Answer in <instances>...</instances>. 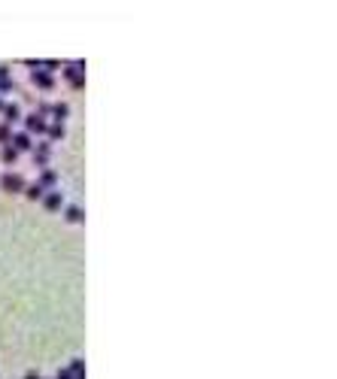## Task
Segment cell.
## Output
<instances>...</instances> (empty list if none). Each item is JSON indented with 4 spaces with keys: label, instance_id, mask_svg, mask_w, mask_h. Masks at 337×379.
Masks as SVG:
<instances>
[{
    "label": "cell",
    "instance_id": "1",
    "mask_svg": "<svg viewBox=\"0 0 337 379\" xmlns=\"http://www.w3.org/2000/svg\"><path fill=\"white\" fill-rule=\"evenodd\" d=\"M82 70H85L82 61H70L67 64V79H70V85H73V88H82Z\"/></svg>",
    "mask_w": 337,
    "mask_h": 379
},
{
    "label": "cell",
    "instance_id": "2",
    "mask_svg": "<svg viewBox=\"0 0 337 379\" xmlns=\"http://www.w3.org/2000/svg\"><path fill=\"white\" fill-rule=\"evenodd\" d=\"M3 188L12 191V194H19V191H25V179H22L19 173H6V176H3Z\"/></svg>",
    "mask_w": 337,
    "mask_h": 379
},
{
    "label": "cell",
    "instance_id": "3",
    "mask_svg": "<svg viewBox=\"0 0 337 379\" xmlns=\"http://www.w3.org/2000/svg\"><path fill=\"white\" fill-rule=\"evenodd\" d=\"M31 79L37 82V85L43 88V91H49V88L55 85V79H52V73H43V70H33V76H31Z\"/></svg>",
    "mask_w": 337,
    "mask_h": 379
},
{
    "label": "cell",
    "instance_id": "4",
    "mask_svg": "<svg viewBox=\"0 0 337 379\" xmlns=\"http://www.w3.org/2000/svg\"><path fill=\"white\" fill-rule=\"evenodd\" d=\"M55 182H58V176L52 173V170H43V176H40V182H37V185H40V188L46 191V188H52V185H55Z\"/></svg>",
    "mask_w": 337,
    "mask_h": 379
},
{
    "label": "cell",
    "instance_id": "5",
    "mask_svg": "<svg viewBox=\"0 0 337 379\" xmlns=\"http://www.w3.org/2000/svg\"><path fill=\"white\" fill-rule=\"evenodd\" d=\"M49 113L55 116L58 121H64V118H67V103H55V106H49Z\"/></svg>",
    "mask_w": 337,
    "mask_h": 379
},
{
    "label": "cell",
    "instance_id": "6",
    "mask_svg": "<svg viewBox=\"0 0 337 379\" xmlns=\"http://www.w3.org/2000/svg\"><path fill=\"white\" fill-rule=\"evenodd\" d=\"M28 128H31V131H37V134H40V131H43V128H46V124H43V116H31V118H28Z\"/></svg>",
    "mask_w": 337,
    "mask_h": 379
},
{
    "label": "cell",
    "instance_id": "7",
    "mask_svg": "<svg viewBox=\"0 0 337 379\" xmlns=\"http://www.w3.org/2000/svg\"><path fill=\"white\" fill-rule=\"evenodd\" d=\"M46 206H49L52 212H55V209L61 206V194H58V191H55V194H46Z\"/></svg>",
    "mask_w": 337,
    "mask_h": 379
},
{
    "label": "cell",
    "instance_id": "8",
    "mask_svg": "<svg viewBox=\"0 0 337 379\" xmlns=\"http://www.w3.org/2000/svg\"><path fill=\"white\" fill-rule=\"evenodd\" d=\"M0 143H3V146L12 143V128H9V124H0Z\"/></svg>",
    "mask_w": 337,
    "mask_h": 379
},
{
    "label": "cell",
    "instance_id": "9",
    "mask_svg": "<svg viewBox=\"0 0 337 379\" xmlns=\"http://www.w3.org/2000/svg\"><path fill=\"white\" fill-rule=\"evenodd\" d=\"M67 222H82V209L79 206H67Z\"/></svg>",
    "mask_w": 337,
    "mask_h": 379
},
{
    "label": "cell",
    "instance_id": "10",
    "mask_svg": "<svg viewBox=\"0 0 337 379\" xmlns=\"http://www.w3.org/2000/svg\"><path fill=\"white\" fill-rule=\"evenodd\" d=\"M15 155H19V149H15V146H3V161H6V164H12Z\"/></svg>",
    "mask_w": 337,
    "mask_h": 379
},
{
    "label": "cell",
    "instance_id": "11",
    "mask_svg": "<svg viewBox=\"0 0 337 379\" xmlns=\"http://www.w3.org/2000/svg\"><path fill=\"white\" fill-rule=\"evenodd\" d=\"M19 113H22V110H19V103H6V118H9V121L19 118Z\"/></svg>",
    "mask_w": 337,
    "mask_h": 379
},
{
    "label": "cell",
    "instance_id": "12",
    "mask_svg": "<svg viewBox=\"0 0 337 379\" xmlns=\"http://www.w3.org/2000/svg\"><path fill=\"white\" fill-rule=\"evenodd\" d=\"M49 137H52V140H61V137H64V124H61V121L52 124V128H49Z\"/></svg>",
    "mask_w": 337,
    "mask_h": 379
},
{
    "label": "cell",
    "instance_id": "13",
    "mask_svg": "<svg viewBox=\"0 0 337 379\" xmlns=\"http://www.w3.org/2000/svg\"><path fill=\"white\" fill-rule=\"evenodd\" d=\"M28 191V197H33V201H37V197H43V188L40 185H31V188H25Z\"/></svg>",
    "mask_w": 337,
    "mask_h": 379
}]
</instances>
